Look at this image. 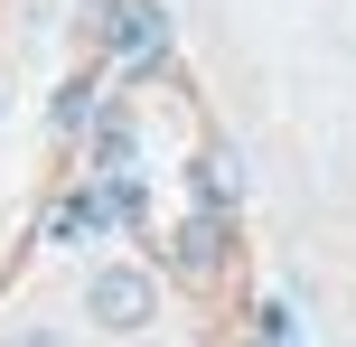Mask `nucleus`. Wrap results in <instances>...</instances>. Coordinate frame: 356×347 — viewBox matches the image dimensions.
<instances>
[{
	"label": "nucleus",
	"instance_id": "obj_1",
	"mask_svg": "<svg viewBox=\"0 0 356 347\" xmlns=\"http://www.w3.org/2000/svg\"><path fill=\"white\" fill-rule=\"evenodd\" d=\"M85 310L104 319L113 338H131V329H150V319H160V282H150L141 263H104V273L85 282Z\"/></svg>",
	"mask_w": 356,
	"mask_h": 347
},
{
	"label": "nucleus",
	"instance_id": "obj_3",
	"mask_svg": "<svg viewBox=\"0 0 356 347\" xmlns=\"http://www.w3.org/2000/svg\"><path fill=\"white\" fill-rule=\"evenodd\" d=\"M10 347H66V338H56V329H19Z\"/></svg>",
	"mask_w": 356,
	"mask_h": 347
},
{
	"label": "nucleus",
	"instance_id": "obj_2",
	"mask_svg": "<svg viewBox=\"0 0 356 347\" xmlns=\"http://www.w3.org/2000/svg\"><path fill=\"white\" fill-rule=\"evenodd\" d=\"M104 38H113V47H122V56H131V47H150V38H160V10H150V0H122Z\"/></svg>",
	"mask_w": 356,
	"mask_h": 347
}]
</instances>
